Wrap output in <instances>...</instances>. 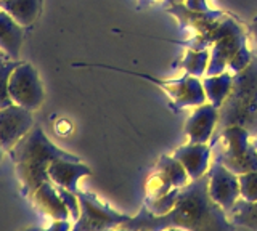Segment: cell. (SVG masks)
<instances>
[{"label":"cell","mask_w":257,"mask_h":231,"mask_svg":"<svg viewBox=\"0 0 257 231\" xmlns=\"http://www.w3.org/2000/svg\"><path fill=\"white\" fill-rule=\"evenodd\" d=\"M251 33H252V36H254V39H255V42H257V18L252 21V25H251Z\"/></svg>","instance_id":"28"},{"label":"cell","mask_w":257,"mask_h":231,"mask_svg":"<svg viewBox=\"0 0 257 231\" xmlns=\"http://www.w3.org/2000/svg\"><path fill=\"white\" fill-rule=\"evenodd\" d=\"M8 92L15 105H20L29 111L39 109L45 98L37 69L26 61H20V65L13 69Z\"/></svg>","instance_id":"7"},{"label":"cell","mask_w":257,"mask_h":231,"mask_svg":"<svg viewBox=\"0 0 257 231\" xmlns=\"http://www.w3.org/2000/svg\"><path fill=\"white\" fill-rule=\"evenodd\" d=\"M0 60H7V55L2 50H0Z\"/></svg>","instance_id":"31"},{"label":"cell","mask_w":257,"mask_h":231,"mask_svg":"<svg viewBox=\"0 0 257 231\" xmlns=\"http://www.w3.org/2000/svg\"><path fill=\"white\" fill-rule=\"evenodd\" d=\"M227 217L233 226L257 231V201H247L239 197L235 205L227 212Z\"/></svg>","instance_id":"19"},{"label":"cell","mask_w":257,"mask_h":231,"mask_svg":"<svg viewBox=\"0 0 257 231\" xmlns=\"http://www.w3.org/2000/svg\"><path fill=\"white\" fill-rule=\"evenodd\" d=\"M31 197H32V201H34L37 209L40 212H44L45 215H48V217H52L53 220H69L71 218L68 207L63 202V199L60 197L55 183L52 180L42 183Z\"/></svg>","instance_id":"15"},{"label":"cell","mask_w":257,"mask_h":231,"mask_svg":"<svg viewBox=\"0 0 257 231\" xmlns=\"http://www.w3.org/2000/svg\"><path fill=\"white\" fill-rule=\"evenodd\" d=\"M187 9L191 12H198V13H206V15H214L217 12H211L206 4V0H187Z\"/></svg>","instance_id":"26"},{"label":"cell","mask_w":257,"mask_h":231,"mask_svg":"<svg viewBox=\"0 0 257 231\" xmlns=\"http://www.w3.org/2000/svg\"><path fill=\"white\" fill-rule=\"evenodd\" d=\"M34 127L32 111L20 105L0 108V146L8 153Z\"/></svg>","instance_id":"10"},{"label":"cell","mask_w":257,"mask_h":231,"mask_svg":"<svg viewBox=\"0 0 257 231\" xmlns=\"http://www.w3.org/2000/svg\"><path fill=\"white\" fill-rule=\"evenodd\" d=\"M120 73H127V74H134V76H140L147 81L155 82L156 85L163 87V90L169 95V98L172 100V103L177 108H187V106H199L203 103L207 101L206 93H204V87L203 82L199 81L195 76H183L182 79H172V81H161L148 74H139V73H132V71H125V69H116Z\"/></svg>","instance_id":"8"},{"label":"cell","mask_w":257,"mask_h":231,"mask_svg":"<svg viewBox=\"0 0 257 231\" xmlns=\"http://www.w3.org/2000/svg\"><path fill=\"white\" fill-rule=\"evenodd\" d=\"M12 162L15 164L16 177L21 185L23 196H32L42 183L50 180L48 167L56 159H72L80 161L74 154L60 149L47 138L40 127L32 129L8 151Z\"/></svg>","instance_id":"2"},{"label":"cell","mask_w":257,"mask_h":231,"mask_svg":"<svg viewBox=\"0 0 257 231\" xmlns=\"http://www.w3.org/2000/svg\"><path fill=\"white\" fill-rule=\"evenodd\" d=\"M20 65L18 60H0V108H7L13 105L8 85H10V77L13 69Z\"/></svg>","instance_id":"21"},{"label":"cell","mask_w":257,"mask_h":231,"mask_svg":"<svg viewBox=\"0 0 257 231\" xmlns=\"http://www.w3.org/2000/svg\"><path fill=\"white\" fill-rule=\"evenodd\" d=\"M24 29L18 21L0 9V50L8 60H18L24 42Z\"/></svg>","instance_id":"16"},{"label":"cell","mask_w":257,"mask_h":231,"mask_svg":"<svg viewBox=\"0 0 257 231\" xmlns=\"http://www.w3.org/2000/svg\"><path fill=\"white\" fill-rule=\"evenodd\" d=\"M92 175L90 167H87L80 161H72V159H56L48 167V177L55 185L64 186L66 189L77 193V183L82 177Z\"/></svg>","instance_id":"14"},{"label":"cell","mask_w":257,"mask_h":231,"mask_svg":"<svg viewBox=\"0 0 257 231\" xmlns=\"http://www.w3.org/2000/svg\"><path fill=\"white\" fill-rule=\"evenodd\" d=\"M239 177V188L241 197L247 201H257V170L241 173Z\"/></svg>","instance_id":"23"},{"label":"cell","mask_w":257,"mask_h":231,"mask_svg":"<svg viewBox=\"0 0 257 231\" xmlns=\"http://www.w3.org/2000/svg\"><path fill=\"white\" fill-rule=\"evenodd\" d=\"M201 82H203L207 101L212 103L215 108H220L233 89V74L223 71L214 76H206L201 79Z\"/></svg>","instance_id":"18"},{"label":"cell","mask_w":257,"mask_h":231,"mask_svg":"<svg viewBox=\"0 0 257 231\" xmlns=\"http://www.w3.org/2000/svg\"><path fill=\"white\" fill-rule=\"evenodd\" d=\"M158 172L155 177H151L148 183L150 196L156 197L171 191L172 188H182L190 180L187 169L175 156H163L158 162Z\"/></svg>","instance_id":"11"},{"label":"cell","mask_w":257,"mask_h":231,"mask_svg":"<svg viewBox=\"0 0 257 231\" xmlns=\"http://www.w3.org/2000/svg\"><path fill=\"white\" fill-rule=\"evenodd\" d=\"M252 135L241 125H228L211 138V145L220 141V151L217 161L236 175L257 170V148Z\"/></svg>","instance_id":"4"},{"label":"cell","mask_w":257,"mask_h":231,"mask_svg":"<svg viewBox=\"0 0 257 231\" xmlns=\"http://www.w3.org/2000/svg\"><path fill=\"white\" fill-rule=\"evenodd\" d=\"M71 225L68 220H55L53 225H50V229H69Z\"/></svg>","instance_id":"27"},{"label":"cell","mask_w":257,"mask_h":231,"mask_svg":"<svg viewBox=\"0 0 257 231\" xmlns=\"http://www.w3.org/2000/svg\"><path fill=\"white\" fill-rule=\"evenodd\" d=\"M211 53L206 49H190L182 60V68L187 71V74L201 77L206 74Z\"/></svg>","instance_id":"20"},{"label":"cell","mask_w":257,"mask_h":231,"mask_svg":"<svg viewBox=\"0 0 257 231\" xmlns=\"http://www.w3.org/2000/svg\"><path fill=\"white\" fill-rule=\"evenodd\" d=\"M255 55H257V52H255Z\"/></svg>","instance_id":"33"},{"label":"cell","mask_w":257,"mask_h":231,"mask_svg":"<svg viewBox=\"0 0 257 231\" xmlns=\"http://www.w3.org/2000/svg\"><path fill=\"white\" fill-rule=\"evenodd\" d=\"M179 194H180V188H172L171 191H167V193L161 194V196L150 197L145 205H147L153 213L164 215L175 205L177 199H179Z\"/></svg>","instance_id":"22"},{"label":"cell","mask_w":257,"mask_h":231,"mask_svg":"<svg viewBox=\"0 0 257 231\" xmlns=\"http://www.w3.org/2000/svg\"><path fill=\"white\" fill-rule=\"evenodd\" d=\"M167 2H169V0H167Z\"/></svg>","instance_id":"34"},{"label":"cell","mask_w":257,"mask_h":231,"mask_svg":"<svg viewBox=\"0 0 257 231\" xmlns=\"http://www.w3.org/2000/svg\"><path fill=\"white\" fill-rule=\"evenodd\" d=\"M251 60H252V55H251V52L247 50V47L244 45L243 49H241L236 55H235V58H233L231 61H230V65H228V69L231 71L233 74H236V73H239L241 69H244L249 63H251Z\"/></svg>","instance_id":"25"},{"label":"cell","mask_w":257,"mask_h":231,"mask_svg":"<svg viewBox=\"0 0 257 231\" xmlns=\"http://www.w3.org/2000/svg\"><path fill=\"white\" fill-rule=\"evenodd\" d=\"M56 186V191H58L60 197L63 199V202L66 204L68 210L71 213V218L77 220L79 215H80V204H79V197L76 193H72V191L66 189L64 186H60V185H55Z\"/></svg>","instance_id":"24"},{"label":"cell","mask_w":257,"mask_h":231,"mask_svg":"<svg viewBox=\"0 0 257 231\" xmlns=\"http://www.w3.org/2000/svg\"><path fill=\"white\" fill-rule=\"evenodd\" d=\"M185 0H169V4H172V5H179V4H183Z\"/></svg>","instance_id":"29"},{"label":"cell","mask_w":257,"mask_h":231,"mask_svg":"<svg viewBox=\"0 0 257 231\" xmlns=\"http://www.w3.org/2000/svg\"><path fill=\"white\" fill-rule=\"evenodd\" d=\"M211 154H212L211 143H193V141L177 148L174 153V156L187 169L190 180L201 178L203 175L207 173Z\"/></svg>","instance_id":"13"},{"label":"cell","mask_w":257,"mask_h":231,"mask_svg":"<svg viewBox=\"0 0 257 231\" xmlns=\"http://www.w3.org/2000/svg\"><path fill=\"white\" fill-rule=\"evenodd\" d=\"M124 229L159 231L169 228H183L191 231L233 229L227 212L209 194V175L191 180L180 188L175 205L164 215L153 213L147 205L140 212L120 225Z\"/></svg>","instance_id":"1"},{"label":"cell","mask_w":257,"mask_h":231,"mask_svg":"<svg viewBox=\"0 0 257 231\" xmlns=\"http://www.w3.org/2000/svg\"><path fill=\"white\" fill-rule=\"evenodd\" d=\"M211 44H212V53H211V60H209L206 76H214L227 71L230 61L246 45V37L239 25H236L230 18H223L204 37L203 45H211Z\"/></svg>","instance_id":"5"},{"label":"cell","mask_w":257,"mask_h":231,"mask_svg":"<svg viewBox=\"0 0 257 231\" xmlns=\"http://www.w3.org/2000/svg\"><path fill=\"white\" fill-rule=\"evenodd\" d=\"M219 122V108L212 103L196 106L185 124V133L193 143H209Z\"/></svg>","instance_id":"12"},{"label":"cell","mask_w":257,"mask_h":231,"mask_svg":"<svg viewBox=\"0 0 257 231\" xmlns=\"http://www.w3.org/2000/svg\"><path fill=\"white\" fill-rule=\"evenodd\" d=\"M228 125H241L252 137H257V55L251 63L233 74V89L219 108L217 135ZM212 135V137H214Z\"/></svg>","instance_id":"3"},{"label":"cell","mask_w":257,"mask_h":231,"mask_svg":"<svg viewBox=\"0 0 257 231\" xmlns=\"http://www.w3.org/2000/svg\"><path fill=\"white\" fill-rule=\"evenodd\" d=\"M4 153H5V151L2 149V146H0V162H2V159H4Z\"/></svg>","instance_id":"30"},{"label":"cell","mask_w":257,"mask_h":231,"mask_svg":"<svg viewBox=\"0 0 257 231\" xmlns=\"http://www.w3.org/2000/svg\"><path fill=\"white\" fill-rule=\"evenodd\" d=\"M252 141H254V146L257 148V137H254V138H252Z\"/></svg>","instance_id":"32"},{"label":"cell","mask_w":257,"mask_h":231,"mask_svg":"<svg viewBox=\"0 0 257 231\" xmlns=\"http://www.w3.org/2000/svg\"><path fill=\"white\" fill-rule=\"evenodd\" d=\"M0 9L15 18L23 28H29L42 13V0H0Z\"/></svg>","instance_id":"17"},{"label":"cell","mask_w":257,"mask_h":231,"mask_svg":"<svg viewBox=\"0 0 257 231\" xmlns=\"http://www.w3.org/2000/svg\"><path fill=\"white\" fill-rule=\"evenodd\" d=\"M209 194L219 204L225 212H228L238 199L241 197L239 177L227 169L220 161L212 162L209 165Z\"/></svg>","instance_id":"9"},{"label":"cell","mask_w":257,"mask_h":231,"mask_svg":"<svg viewBox=\"0 0 257 231\" xmlns=\"http://www.w3.org/2000/svg\"><path fill=\"white\" fill-rule=\"evenodd\" d=\"M79 204H80V215L76 220V225L72 226L76 231H101L120 226L125 223L128 215L119 213L112 210L108 204L101 202L98 197L92 193H84V191H77Z\"/></svg>","instance_id":"6"}]
</instances>
